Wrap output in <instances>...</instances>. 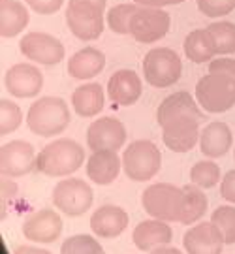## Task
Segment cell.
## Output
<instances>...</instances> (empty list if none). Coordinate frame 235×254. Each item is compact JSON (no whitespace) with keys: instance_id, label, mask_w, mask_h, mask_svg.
<instances>
[{"instance_id":"obj_1","label":"cell","mask_w":235,"mask_h":254,"mask_svg":"<svg viewBox=\"0 0 235 254\" xmlns=\"http://www.w3.org/2000/svg\"><path fill=\"white\" fill-rule=\"evenodd\" d=\"M85 160L83 147L68 137L55 139L36 156V170L49 177H64L77 172Z\"/></svg>"},{"instance_id":"obj_2","label":"cell","mask_w":235,"mask_h":254,"mask_svg":"<svg viewBox=\"0 0 235 254\" xmlns=\"http://www.w3.org/2000/svg\"><path fill=\"white\" fill-rule=\"evenodd\" d=\"M27 125L30 132H34L40 137L59 136L70 125V109L62 98H40L28 109Z\"/></svg>"},{"instance_id":"obj_3","label":"cell","mask_w":235,"mask_h":254,"mask_svg":"<svg viewBox=\"0 0 235 254\" xmlns=\"http://www.w3.org/2000/svg\"><path fill=\"white\" fill-rule=\"evenodd\" d=\"M143 207L151 218L164 222H181L184 192L170 183H154L143 192Z\"/></svg>"},{"instance_id":"obj_4","label":"cell","mask_w":235,"mask_h":254,"mask_svg":"<svg viewBox=\"0 0 235 254\" xmlns=\"http://www.w3.org/2000/svg\"><path fill=\"white\" fill-rule=\"evenodd\" d=\"M196 98L209 113H224L235 106V77L209 72L196 85Z\"/></svg>"},{"instance_id":"obj_5","label":"cell","mask_w":235,"mask_h":254,"mask_svg":"<svg viewBox=\"0 0 235 254\" xmlns=\"http://www.w3.org/2000/svg\"><path fill=\"white\" fill-rule=\"evenodd\" d=\"M162 154L158 147L149 139H137L130 143L122 156L124 173L132 181H151L156 173L160 172Z\"/></svg>"},{"instance_id":"obj_6","label":"cell","mask_w":235,"mask_h":254,"mask_svg":"<svg viewBox=\"0 0 235 254\" xmlns=\"http://www.w3.org/2000/svg\"><path fill=\"white\" fill-rule=\"evenodd\" d=\"M182 73L181 57L170 47H154L143 59V75L149 85L164 89L179 81Z\"/></svg>"},{"instance_id":"obj_7","label":"cell","mask_w":235,"mask_h":254,"mask_svg":"<svg viewBox=\"0 0 235 254\" xmlns=\"http://www.w3.org/2000/svg\"><path fill=\"white\" fill-rule=\"evenodd\" d=\"M53 203L68 217H81L92 205V189L77 177L60 181L53 190Z\"/></svg>"},{"instance_id":"obj_8","label":"cell","mask_w":235,"mask_h":254,"mask_svg":"<svg viewBox=\"0 0 235 254\" xmlns=\"http://www.w3.org/2000/svg\"><path fill=\"white\" fill-rule=\"evenodd\" d=\"M172 27V17L162 8L137 6V11L132 17L130 34L141 44H154L162 40Z\"/></svg>"},{"instance_id":"obj_9","label":"cell","mask_w":235,"mask_h":254,"mask_svg":"<svg viewBox=\"0 0 235 254\" xmlns=\"http://www.w3.org/2000/svg\"><path fill=\"white\" fill-rule=\"evenodd\" d=\"M66 23L75 38L83 42H92L104 32V11L94 6L68 0Z\"/></svg>"},{"instance_id":"obj_10","label":"cell","mask_w":235,"mask_h":254,"mask_svg":"<svg viewBox=\"0 0 235 254\" xmlns=\"http://www.w3.org/2000/svg\"><path fill=\"white\" fill-rule=\"evenodd\" d=\"M21 53L27 57L28 61L46 64V66H55L60 61H64L66 49L60 44V40H57L51 34L46 32H28L21 38L19 42Z\"/></svg>"},{"instance_id":"obj_11","label":"cell","mask_w":235,"mask_h":254,"mask_svg":"<svg viewBox=\"0 0 235 254\" xmlns=\"http://www.w3.org/2000/svg\"><path fill=\"white\" fill-rule=\"evenodd\" d=\"M126 141V128L115 117H102L91 123L87 143L91 151H118Z\"/></svg>"},{"instance_id":"obj_12","label":"cell","mask_w":235,"mask_h":254,"mask_svg":"<svg viewBox=\"0 0 235 254\" xmlns=\"http://www.w3.org/2000/svg\"><path fill=\"white\" fill-rule=\"evenodd\" d=\"M198 117H179L162 125V139L166 147L175 153H186L198 143L199 139Z\"/></svg>"},{"instance_id":"obj_13","label":"cell","mask_w":235,"mask_h":254,"mask_svg":"<svg viewBox=\"0 0 235 254\" xmlns=\"http://www.w3.org/2000/svg\"><path fill=\"white\" fill-rule=\"evenodd\" d=\"M6 91L17 98H32L42 91L44 75L34 64L21 63L11 66L4 77Z\"/></svg>"},{"instance_id":"obj_14","label":"cell","mask_w":235,"mask_h":254,"mask_svg":"<svg viewBox=\"0 0 235 254\" xmlns=\"http://www.w3.org/2000/svg\"><path fill=\"white\" fill-rule=\"evenodd\" d=\"M62 234V220L59 213L51 209H42L32 213L23 222V236L34 243H53Z\"/></svg>"},{"instance_id":"obj_15","label":"cell","mask_w":235,"mask_h":254,"mask_svg":"<svg viewBox=\"0 0 235 254\" xmlns=\"http://www.w3.org/2000/svg\"><path fill=\"white\" fill-rule=\"evenodd\" d=\"M2 173L8 177H21L27 175L36 168V156H34V147L28 141L15 139L2 147Z\"/></svg>"},{"instance_id":"obj_16","label":"cell","mask_w":235,"mask_h":254,"mask_svg":"<svg viewBox=\"0 0 235 254\" xmlns=\"http://www.w3.org/2000/svg\"><path fill=\"white\" fill-rule=\"evenodd\" d=\"M186 254H220L224 237L213 222H199L182 237Z\"/></svg>"},{"instance_id":"obj_17","label":"cell","mask_w":235,"mask_h":254,"mask_svg":"<svg viewBox=\"0 0 235 254\" xmlns=\"http://www.w3.org/2000/svg\"><path fill=\"white\" fill-rule=\"evenodd\" d=\"M141 79L134 70H118L109 77V100L117 106H132L141 96Z\"/></svg>"},{"instance_id":"obj_18","label":"cell","mask_w":235,"mask_h":254,"mask_svg":"<svg viewBox=\"0 0 235 254\" xmlns=\"http://www.w3.org/2000/svg\"><path fill=\"white\" fill-rule=\"evenodd\" d=\"M173 232L172 226L164 220L158 218H151V220H143L134 228L132 234V241L139 251H154L158 247L168 245L172 241Z\"/></svg>"},{"instance_id":"obj_19","label":"cell","mask_w":235,"mask_h":254,"mask_svg":"<svg viewBox=\"0 0 235 254\" xmlns=\"http://www.w3.org/2000/svg\"><path fill=\"white\" fill-rule=\"evenodd\" d=\"M128 226V213L118 205H102L91 217V228L98 237H117Z\"/></svg>"},{"instance_id":"obj_20","label":"cell","mask_w":235,"mask_h":254,"mask_svg":"<svg viewBox=\"0 0 235 254\" xmlns=\"http://www.w3.org/2000/svg\"><path fill=\"white\" fill-rule=\"evenodd\" d=\"M122 160L117 151H94L87 160V175L96 185H111L117 179Z\"/></svg>"},{"instance_id":"obj_21","label":"cell","mask_w":235,"mask_h":254,"mask_svg":"<svg viewBox=\"0 0 235 254\" xmlns=\"http://www.w3.org/2000/svg\"><path fill=\"white\" fill-rule=\"evenodd\" d=\"M232 143H234V134L226 123L220 121L207 125L199 136V149L209 158L224 156L230 151Z\"/></svg>"},{"instance_id":"obj_22","label":"cell","mask_w":235,"mask_h":254,"mask_svg":"<svg viewBox=\"0 0 235 254\" xmlns=\"http://www.w3.org/2000/svg\"><path fill=\"white\" fill-rule=\"evenodd\" d=\"M179 117H198L201 119V113H199V108L196 100L190 96L188 92H175L172 96L164 98V102L158 108V125L162 127L168 121H173V119Z\"/></svg>"},{"instance_id":"obj_23","label":"cell","mask_w":235,"mask_h":254,"mask_svg":"<svg viewBox=\"0 0 235 254\" xmlns=\"http://www.w3.org/2000/svg\"><path fill=\"white\" fill-rule=\"evenodd\" d=\"M106 66V57L96 47H83L68 61V73L75 79H91Z\"/></svg>"},{"instance_id":"obj_24","label":"cell","mask_w":235,"mask_h":254,"mask_svg":"<svg viewBox=\"0 0 235 254\" xmlns=\"http://www.w3.org/2000/svg\"><path fill=\"white\" fill-rule=\"evenodd\" d=\"M72 106L77 115L94 117L104 109V89L98 83H87L77 87L72 94Z\"/></svg>"},{"instance_id":"obj_25","label":"cell","mask_w":235,"mask_h":254,"mask_svg":"<svg viewBox=\"0 0 235 254\" xmlns=\"http://www.w3.org/2000/svg\"><path fill=\"white\" fill-rule=\"evenodd\" d=\"M28 25V9L19 0H4L0 8V32L4 38H13Z\"/></svg>"},{"instance_id":"obj_26","label":"cell","mask_w":235,"mask_h":254,"mask_svg":"<svg viewBox=\"0 0 235 254\" xmlns=\"http://www.w3.org/2000/svg\"><path fill=\"white\" fill-rule=\"evenodd\" d=\"M184 55L196 64L213 61L217 49H215V40L211 36L209 28H199V30L190 32L184 40Z\"/></svg>"},{"instance_id":"obj_27","label":"cell","mask_w":235,"mask_h":254,"mask_svg":"<svg viewBox=\"0 0 235 254\" xmlns=\"http://www.w3.org/2000/svg\"><path fill=\"white\" fill-rule=\"evenodd\" d=\"M184 209H182V217H181V224L188 226V224H194L198 222L199 218L207 213V196L203 194L201 187L190 183L184 189Z\"/></svg>"},{"instance_id":"obj_28","label":"cell","mask_w":235,"mask_h":254,"mask_svg":"<svg viewBox=\"0 0 235 254\" xmlns=\"http://www.w3.org/2000/svg\"><path fill=\"white\" fill-rule=\"evenodd\" d=\"M209 32L215 40L217 55H232L235 53V23L230 21H217L209 25Z\"/></svg>"},{"instance_id":"obj_29","label":"cell","mask_w":235,"mask_h":254,"mask_svg":"<svg viewBox=\"0 0 235 254\" xmlns=\"http://www.w3.org/2000/svg\"><path fill=\"white\" fill-rule=\"evenodd\" d=\"M137 11V4H118L109 9L106 15V21L109 25V30H113L115 34L126 36L130 34V25H132V17Z\"/></svg>"},{"instance_id":"obj_30","label":"cell","mask_w":235,"mask_h":254,"mask_svg":"<svg viewBox=\"0 0 235 254\" xmlns=\"http://www.w3.org/2000/svg\"><path fill=\"white\" fill-rule=\"evenodd\" d=\"M190 181L201 189H213L220 181V168L211 160L196 162L190 170Z\"/></svg>"},{"instance_id":"obj_31","label":"cell","mask_w":235,"mask_h":254,"mask_svg":"<svg viewBox=\"0 0 235 254\" xmlns=\"http://www.w3.org/2000/svg\"><path fill=\"white\" fill-rule=\"evenodd\" d=\"M60 254H106L104 249L92 236L79 234L68 237L60 247Z\"/></svg>"},{"instance_id":"obj_32","label":"cell","mask_w":235,"mask_h":254,"mask_svg":"<svg viewBox=\"0 0 235 254\" xmlns=\"http://www.w3.org/2000/svg\"><path fill=\"white\" fill-rule=\"evenodd\" d=\"M211 222L220 230V234L224 237V243L234 245L235 243V207L232 205H220L213 213Z\"/></svg>"},{"instance_id":"obj_33","label":"cell","mask_w":235,"mask_h":254,"mask_svg":"<svg viewBox=\"0 0 235 254\" xmlns=\"http://www.w3.org/2000/svg\"><path fill=\"white\" fill-rule=\"evenodd\" d=\"M21 123H23L21 108L11 100H2L0 104V132H2V136L17 130Z\"/></svg>"},{"instance_id":"obj_34","label":"cell","mask_w":235,"mask_h":254,"mask_svg":"<svg viewBox=\"0 0 235 254\" xmlns=\"http://www.w3.org/2000/svg\"><path fill=\"white\" fill-rule=\"evenodd\" d=\"M198 9L207 17H222L235 9V0H198Z\"/></svg>"},{"instance_id":"obj_35","label":"cell","mask_w":235,"mask_h":254,"mask_svg":"<svg viewBox=\"0 0 235 254\" xmlns=\"http://www.w3.org/2000/svg\"><path fill=\"white\" fill-rule=\"evenodd\" d=\"M27 4L40 15H51L62 8L64 0H27Z\"/></svg>"},{"instance_id":"obj_36","label":"cell","mask_w":235,"mask_h":254,"mask_svg":"<svg viewBox=\"0 0 235 254\" xmlns=\"http://www.w3.org/2000/svg\"><path fill=\"white\" fill-rule=\"evenodd\" d=\"M209 72L226 73L230 77H235V59H228V57H220L209 63Z\"/></svg>"},{"instance_id":"obj_37","label":"cell","mask_w":235,"mask_h":254,"mask_svg":"<svg viewBox=\"0 0 235 254\" xmlns=\"http://www.w3.org/2000/svg\"><path fill=\"white\" fill-rule=\"evenodd\" d=\"M220 194L222 198L228 201L235 203V170L228 172L222 179V185H220Z\"/></svg>"},{"instance_id":"obj_38","label":"cell","mask_w":235,"mask_h":254,"mask_svg":"<svg viewBox=\"0 0 235 254\" xmlns=\"http://www.w3.org/2000/svg\"><path fill=\"white\" fill-rule=\"evenodd\" d=\"M184 0H134L137 6H149V8H164V6H173V4H181Z\"/></svg>"},{"instance_id":"obj_39","label":"cell","mask_w":235,"mask_h":254,"mask_svg":"<svg viewBox=\"0 0 235 254\" xmlns=\"http://www.w3.org/2000/svg\"><path fill=\"white\" fill-rule=\"evenodd\" d=\"M15 254H51V253H47V251H44V249H36V247L23 245L15 251Z\"/></svg>"},{"instance_id":"obj_40","label":"cell","mask_w":235,"mask_h":254,"mask_svg":"<svg viewBox=\"0 0 235 254\" xmlns=\"http://www.w3.org/2000/svg\"><path fill=\"white\" fill-rule=\"evenodd\" d=\"M70 2H79V4H87V6H94L98 9H106V0H70Z\"/></svg>"},{"instance_id":"obj_41","label":"cell","mask_w":235,"mask_h":254,"mask_svg":"<svg viewBox=\"0 0 235 254\" xmlns=\"http://www.w3.org/2000/svg\"><path fill=\"white\" fill-rule=\"evenodd\" d=\"M151 254H182L179 249H173V247H158V249H154L151 251Z\"/></svg>"}]
</instances>
